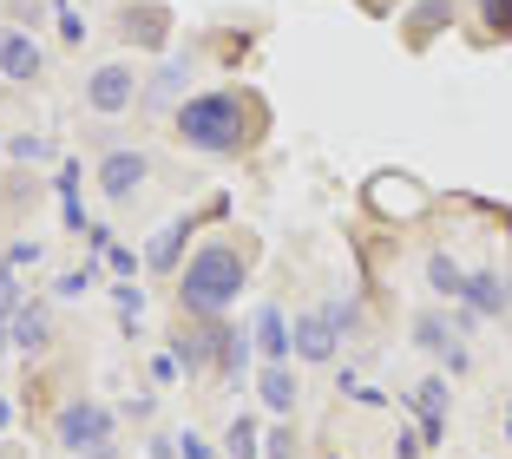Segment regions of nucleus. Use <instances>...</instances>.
<instances>
[{"mask_svg": "<svg viewBox=\"0 0 512 459\" xmlns=\"http://www.w3.org/2000/svg\"><path fill=\"white\" fill-rule=\"evenodd\" d=\"M178 138L191 151H211V158H224V151H237L243 138H250V105H243V92H197V99L178 105Z\"/></svg>", "mask_w": 512, "mask_h": 459, "instance_id": "f257e3e1", "label": "nucleus"}, {"mask_svg": "<svg viewBox=\"0 0 512 459\" xmlns=\"http://www.w3.org/2000/svg\"><path fill=\"white\" fill-rule=\"evenodd\" d=\"M237 289H243V256L230 250V243H204L178 276L184 315H204V322H217V315L237 302Z\"/></svg>", "mask_w": 512, "mask_h": 459, "instance_id": "f03ea898", "label": "nucleus"}, {"mask_svg": "<svg viewBox=\"0 0 512 459\" xmlns=\"http://www.w3.org/2000/svg\"><path fill=\"white\" fill-rule=\"evenodd\" d=\"M60 446L66 453H99V446H112V414L99 407V400L60 407Z\"/></svg>", "mask_w": 512, "mask_h": 459, "instance_id": "7ed1b4c3", "label": "nucleus"}, {"mask_svg": "<svg viewBox=\"0 0 512 459\" xmlns=\"http://www.w3.org/2000/svg\"><path fill=\"white\" fill-rule=\"evenodd\" d=\"M460 309H467V322H473V315H506L512 309V276H499V269H473Z\"/></svg>", "mask_w": 512, "mask_h": 459, "instance_id": "20e7f679", "label": "nucleus"}, {"mask_svg": "<svg viewBox=\"0 0 512 459\" xmlns=\"http://www.w3.org/2000/svg\"><path fill=\"white\" fill-rule=\"evenodd\" d=\"M86 99H92V112H125L138 99V73L132 66H99L86 79Z\"/></svg>", "mask_w": 512, "mask_h": 459, "instance_id": "39448f33", "label": "nucleus"}, {"mask_svg": "<svg viewBox=\"0 0 512 459\" xmlns=\"http://www.w3.org/2000/svg\"><path fill=\"white\" fill-rule=\"evenodd\" d=\"M40 73V40L20 27H0V79H14V86H27V79Z\"/></svg>", "mask_w": 512, "mask_h": 459, "instance_id": "423d86ee", "label": "nucleus"}, {"mask_svg": "<svg viewBox=\"0 0 512 459\" xmlns=\"http://www.w3.org/2000/svg\"><path fill=\"white\" fill-rule=\"evenodd\" d=\"M335 341H342V335H335L329 309H309V315L296 322V355H302V361H335Z\"/></svg>", "mask_w": 512, "mask_h": 459, "instance_id": "0eeeda50", "label": "nucleus"}, {"mask_svg": "<svg viewBox=\"0 0 512 459\" xmlns=\"http://www.w3.org/2000/svg\"><path fill=\"white\" fill-rule=\"evenodd\" d=\"M138 184H145V151H112V158L99 164V191L106 197H132Z\"/></svg>", "mask_w": 512, "mask_h": 459, "instance_id": "6e6552de", "label": "nucleus"}, {"mask_svg": "<svg viewBox=\"0 0 512 459\" xmlns=\"http://www.w3.org/2000/svg\"><path fill=\"white\" fill-rule=\"evenodd\" d=\"M7 341H14L20 355H40L46 341H53V315H46L40 302H20V315L7 322Z\"/></svg>", "mask_w": 512, "mask_h": 459, "instance_id": "1a4fd4ad", "label": "nucleus"}, {"mask_svg": "<svg viewBox=\"0 0 512 459\" xmlns=\"http://www.w3.org/2000/svg\"><path fill=\"white\" fill-rule=\"evenodd\" d=\"M256 348H263V355L270 361H289V348H296V328L283 322V309H256Z\"/></svg>", "mask_w": 512, "mask_h": 459, "instance_id": "9d476101", "label": "nucleus"}, {"mask_svg": "<svg viewBox=\"0 0 512 459\" xmlns=\"http://www.w3.org/2000/svg\"><path fill=\"white\" fill-rule=\"evenodd\" d=\"M256 394H263L270 414H289V407H296V374H289V361H270L263 381H256Z\"/></svg>", "mask_w": 512, "mask_h": 459, "instance_id": "9b49d317", "label": "nucleus"}, {"mask_svg": "<svg viewBox=\"0 0 512 459\" xmlns=\"http://www.w3.org/2000/svg\"><path fill=\"white\" fill-rule=\"evenodd\" d=\"M427 289H434V296H447V302H460V296H467V269L453 263L447 250H434V256H427Z\"/></svg>", "mask_w": 512, "mask_h": 459, "instance_id": "f8f14e48", "label": "nucleus"}, {"mask_svg": "<svg viewBox=\"0 0 512 459\" xmlns=\"http://www.w3.org/2000/svg\"><path fill=\"white\" fill-rule=\"evenodd\" d=\"M165 33H171V14H165V7H132V14H125V40L165 46Z\"/></svg>", "mask_w": 512, "mask_h": 459, "instance_id": "ddd939ff", "label": "nucleus"}, {"mask_svg": "<svg viewBox=\"0 0 512 459\" xmlns=\"http://www.w3.org/2000/svg\"><path fill=\"white\" fill-rule=\"evenodd\" d=\"M184 237H191V223H165V230H158V237H151V250H145V263L151 269H178V250H184Z\"/></svg>", "mask_w": 512, "mask_h": 459, "instance_id": "4468645a", "label": "nucleus"}, {"mask_svg": "<svg viewBox=\"0 0 512 459\" xmlns=\"http://www.w3.org/2000/svg\"><path fill=\"white\" fill-rule=\"evenodd\" d=\"M171 355L184 361V374H191V368H204V361L217 355V328H197V335H178V348H171Z\"/></svg>", "mask_w": 512, "mask_h": 459, "instance_id": "2eb2a0df", "label": "nucleus"}, {"mask_svg": "<svg viewBox=\"0 0 512 459\" xmlns=\"http://www.w3.org/2000/svg\"><path fill=\"white\" fill-rule=\"evenodd\" d=\"M414 341H421L427 355H447V348H460V341H453V328H447V315H421V322H414Z\"/></svg>", "mask_w": 512, "mask_h": 459, "instance_id": "dca6fc26", "label": "nucleus"}, {"mask_svg": "<svg viewBox=\"0 0 512 459\" xmlns=\"http://www.w3.org/2000/svg\"><path fill=\"white\" fill-rule=\"evenodd\" d=\"M250 341H256V335H243V328H217V361H224L230 374H243V361H250Z\"/></svg>", "mask_w": 512, "mask_h": 459, "instance_id": "f3484780", "label": "nucleus"}, {"mask_svg": "<svg viewBox=\"0 0 512 459\" xmlns=\"http://www.w3.org/2000/svg\"><path fill=\"white\" fill-rule=\"evenodd\" d=\"M20 315V269L0 263V322H14Z\"/></svg>", "mask_w": 512, "mask_h": 459, "instance_id": "a211bd4d", "label": "nucleus"}, {"mask_svg": "<svg viewBox=\"0 0 512 459\" xmlns=\"http://www.w3.org/2000/svg\"><path fill=\"white\" fill-rule=\"evenodd\" d=\"M230 453H237V459H256V420L250 414L230 420Z\"/></svg>", "mask_w": 512, "mask_h": 459, "instance_id": "6ab92c4d", "label": "nucleus"}, {"mask_svg": "<svg viewBox=\"0 0 512 459\" xmlns=\"http://www.w3.org/2000/svg\"><path fill=\"white\" fill-rule=\"evenodd\" d=\"M329 322H335V335H355V328H362V302H355V296L329 302Z\"/></svg>", "mask_w": 512, "mask_h": 459, "instance_id": "aec40b11", "label": "nucleus"}, {"mask_svg": "<svg viewBox=\"0 0 512 459\" xmlns=\"http://www.w3.org/2000/svg\"><path fill=\"white\" fill-rule=\"evenodd\" d=\"M480 20L499 33V40H512V0H480Z\"/></svg>", "mask_w": 512, "mask_h": 459, "instance_id": "412c9836", "label": "nucleus"}, {"mask_svg": "<svg viewBox=\"0 0 512 459\" xmlns=\"http://www.w3.org/2000/svg\"><path fill=\"white\" fill-rule=\"evenodd\" d=\"M92 276H99L92 263H86V269H66V276L53 282V289H60V296H86V289H92Z\"/></svg>", "mask_w": 512, "mask_h": 459, "instance_id": "4be33fe9", "label": "nucleus"}, {"mask_svg": "<svg viewBox=\"0 0 512 459\" xmlns=\"http://www.w3.org/2000/svg\"><path fill=\"white\" fill-rule=\"evenodd\" d=\"M60 33H66V40H86V20H79L73 0H60Z\"/></svg>", "mask_w": 512, "mask_h": 459, "instance_id": "5701e85b", "label": "nucleus"}, {"mask_svg": "<svg viewBox=\"0 0 512 459\" xmlns=\"http://www.w3.org/2000/svg\"><path fill=\"white\" fill-rule=\"evenodd\" d=\"M414 20H421V33H427V27H447V20H453V7H447V0H427V7H421Z\"/></svg>", "mask_w": 512, "mask_h": 459, "instance_id": "b1692460", "label": "nucleus"}, {"mask_svg": "<svg viewBox=\"0 0 512 459\" xmlns=\"http://www.w3.org/2000/svg\"><path fill=\"white\" fill-rule=\"evenodd\" d=\"M178 79H184V66H158V86H151V99H171V92H178Z\"/></svg>", "mask_w": 512, "mask_h": 459, "instance_id": "393cba45", "label": "nucleus"}, {"mask_svg": "<svg viewBox=\"0 0 512 459\" xmlns=\"http://www.w3.org/2000/svg\"><path fill=\"white\" fill-rule=\"evenodd\" d=\"M40 263V243H14V250H7V269H33Z\"/></svg>", "mask_w": 512, "mask_h": 459, "instance_id": "a878e982", "label": "nucleus"}, {"mask_svg": "<svg viewBox=\"0 0 512 459\" xmlns=\"http://www.w3.org/2000/svg\"><path fill=\"white\" fill-rule=\"evenodd\" d=\"M138 309H145V296H138L132 282H125V289H119V315H125V322H138Z\"/></svg>", "mask_w": 512, "mask_h": 459, "instance_id": "bb28decb", "label": "nucleus"}, {"mask_svg": "<svg viewBox=\"0 0 512 459\" xmlns=\"http://www.w3.org/2000/svg\"><path fill=\"white\" fill-rule=\"evenodd\" d=\"M7 151H14V158H27V164H33V158H46V138H14V145H7Z\"/></svg>", "mask_w": 512, "mask_h": 459, "instance_id": "cd10ccee", "label": "nucleus"}, {"mask_svg": "<svg viewBox=\"0 0 512 459\" xmlns=\"http://www.w3.org/2000/svg\"><path fill=\"white\" fill-rule=\"evenodd\" d=\"M106 263L119 269V276H132V269H138V256H132V250H106Z\"/></svg>", "mask_w": 512, "mask_h": 459, "instance_id": "c85d7f7f", "label": "nucleus"}, {"mask_svg": "<svg viewBox=\"0 0 512 459\" xmlns=\"http://www.w3.org/2000/svg\"><path fill=\"white\" fill-rule=\"evenodd\" d=\"M270 440V459H289V427H276V433H263Z\"/></svg>", "mask_w": 512, "mask_h": 459, "instance_id": "c756f323", "label": "nucleus"}, {"mask_svg": "<svg viewBox=\"0 0 512 459\" xmlns=\"http://www.w3.org/2000/svg\"><path fill=\"white\" fill-rule=\"evenodd\" d=\"M184 459H211V453H204V440H197V433H184Z\"/></svg>", "mask_w": 512, "mask_h": 459, "instance_id": "7c9ffc66", "label": "nucleus"}, {"mask_svg": "<svg viewBox=\"0 0 512 459\" xmlns=\"http://www.w3.org/2000/svg\"><path fill=\"white\" fill-rule=\"evenodd\" d=\"M7 348H14V341H7V322H0V355H7Z\"/></svg>", "mask_w": 512, "mask_h": 459, "instance_id": "2f4dec72", "label": "nucleus"}, {"mask_svg": "<svg viewBox=\"0 0 512 459\" xmlns=\"http://www.w3.org/2000/svg\"><path fill=\"white\" fill-rule=\"evenodd\" d=\"M0 427H7V400H0Z\"/></svg>", "mask_w": 512, "mask_h": 459, "instance_id": "473e14b6", "label": "nucleus"}, {"mask_svg": "<svg viewBox=\"0 0 512 459\" xmlns=\"http://www.w3.org/2000/svg\"><path fill=\"white\" fill-rule=\"evenodd\" d=\"M368 7H394V0H368Z\"/></svg>", "mask_w": 512, "mask_h": 459, "instance_id": "72a5a7b5", "label": "nucleus"}]
</instances>
